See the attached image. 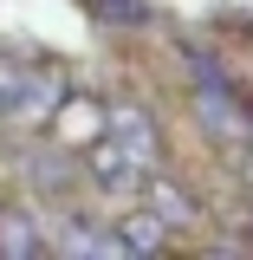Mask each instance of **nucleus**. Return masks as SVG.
<instances>
[{
  "instance_id": "1",
  "label": "nucleus",
  "mask_w": 253,
  "mask_h": 260,
  "mask_svg": "<svg viewBox=\"0 0 253 260\" xmlns=\"http://www.w3.org/2000/svg\"><path fill=\"white\" fill-rule=\"evenodd\" d=\"M156 162V124H150V111H136V104H117L111 117H104V137H97L91 150V169L104 189H130V182H143V169Z\"/></svg>"
},
{
  "instance_id": "2",
  "label": "nucleus",
  "mask_w": 253,
  "mask_h": 260,
  "mask_svg": "<svg viewBox=\"0 0 253 260\" xmlns=\"http://www.w3.org/2000/svg\"><path fill=\"white\" fill-rule=\"evenodd\" d=\"M195 111H201V124L214 130V137H227V143H247L253 137V117L234 104L221 65H208V59H195Z\"/></svg>"
},
{
  "instance_id": "3",
  "label": "nucleus",
  "mask_w": 253,
  "mask_h": 260,
  "mask_svg": "<svg viewBox=\"0 0 253 260\" xmlns=\"http://www.w3.org/2000/svg\"><path fill=\"white\" fill-rule=\"evenodd\" d=\"M59 104V85L39 78V72H20V65H0V124L13 117H46Z\"/></svg>"
},
{
  "instance_id": "4",
  "label": "nucleus",
  "mask_w": 253,
  "mask_h": 260,
  "mask_svg": "<svg viewBox=\"0 0 253 260\" xmlns=\"http://www.w3.org/2000/svg\"><path fill=\"white\" fill-rule=\"evenodd\" d=\"M32 254H46V234L26 221V215H0V260H32Z\"/></svg>"
},
{
  "instance_id": "5",
  "label": "nucleus",
  "mask_w": 253,
  "mask_h": 260,
  "mask_svg": "<svg viewBox=\"0 0 253 260\" xmlns=\"http://www.w3.org/2000/svg\"><path fill=\"white\" fill-rule=\"evenodd\" d=\"M85 13L104 20V26H150V20H156L150 0H85Z\"/></svg>"
},
{
  "instance_id": "6",
  "label": "nucleus",
  "mask_w": 253,
  "mask_h": 260,
  "mask_svg": "<svg viewBox=\"0 0 253 260\" xmlns=\"http://www.w3.org/2000/svg\"><path fill=\"white\" fill-rule=\"evenodd\" d=\"M59 254H78V260H117V254H130L124 247V234H97V228H71V234H65V247Z\"/></svg>"
},
{
  "instance_id": "7",
  "label": "nucleus",
  "mask_w": 253,
  "mask_h": 260,
  "mask_svg": "<svg viewBox=\"0 0 253 260\" xmlns=\"http://www.w3.org/2000/svg\"><path fill=\"white\" fill-rule=\"evenodd\" d=\"M117 234H124V247H130V254H162V215H156V208L130 215Z\"/></svg>"
},
{
  "instance_id": "8",
  "label": "nucleus",
  "mask_w": 253,
  "mask_h": 260,
  "mask_svg": "<svg viewBox=\"0 0 253 260\" xmlns=\"http://www.w3.org/2000/svg\"><path fill=\"white\" fill-rule=\"evenodd\" d=\"M150 208L162 221H195V208L182 202V189H169V182H150Z\"/></svg>"
}]
</instances>
